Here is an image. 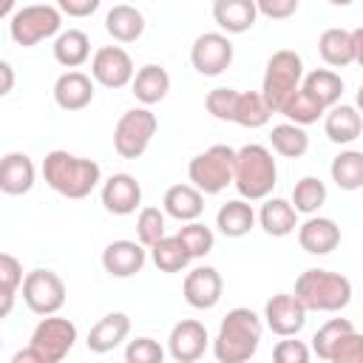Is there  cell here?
<instances>
[{"label":"cell","instance_id":"6da1fadb","mask_svg":"<svg viewBox=\"0 0 363 363\" xmlns=\"http://www.w3.org/2000/svg\"><path fill=\"white\" fill-rule=\"evenodd\" d=\"M45 184L65 199H85L102 182V167L88 156H74L68 150H51L43 159Z\"/></svg>","mask_w":363,"mask_h":363},{"label":"cell","instance_id":"7a4b0ae2","mask_svg":"<svg viewBox=\"0 0 363 363\" xmlns=\"http://www.w3.org/2000/svg\"><path fill=\"white\" fill-rule=\"evenodd\" d=\"M264 320L247 309L235 306L221 318V326L213 337V354L218 363H247L261 343Z\"/></svg>","mask_w":363,"mask_h":363},{"label":"cell","instance_id":"3957f363","mask_svg":"<svg viewBox=\"0 0 363 363\" xmlns=\"http://www.w3.org/2000/svg\"><path fill=\"white\" fill-rule=\"evenodd\" d=\"M278 182V167L272 153L264 145H244L235 150V190L244 201H264L269 199L272 187Z\"/></svg>","mask_w":363,"mask_h":363},{"label":"cell","instance_id":"277c9868","mask_svg":"<svg viewBox=\"0 0 363 363\" xmlns=\"http://www.w3.org/2000/svg\"><path fill=\"white\" fill-rule=\"evenodd\" d=\"M295 298L306 312H340L352 301V281L332 269H306L295 281Z\"/></svg>","mask_w":363,"mask_h":363},{"label":"cell","instance_id":"5b68a950","mask_svg":"<svg viewBox=\"0 0 363 363\" xmlns=\"http://www.w3.org/2000/svg\"><path fill=\"white\" fill-rule=\"evenodd\" d=\"M303 85V60L301 54L281 48L267 60V71H264V85H261V96L269 105L272 113H281V108L286 105V99L301 91Z\"/></svg>","mask_w":363,"mask_h":363},{"label":"cell","instance_id":"8992f818","mask_svg":"<svg viewBox=\"0 0 363 363\" xmlns=\"http://www.w3.org/2000/svg\"><path fill=\"white\" fill-rule=\"evenodd\" d=\"M187 179L204 196L221 193L235 179V150L230 145H213L196 153L187 164Z\"/></svg>","mask_w":363,"mask_h":363},{"label":"cell","instance_id":"52a82bcc","mask_svg":"<svg viewBox=\"0 0 363 363\" xmlns=\"http://www.w3.org/2000/svg\"><path fill=\"white\" fill-rule=\"evenodd\" d=\"M62 11L57 6H48V3H34V6H23L11 14L9 20V34L17 45L23 48H31L48 37H60V26H62Z\"/></svg>","mask_w":363,"mask_h":363},{"label":"cell","instance_id":"ba28073f","mask_svg":"<svg viewBox=\"0 0 363 363\" xmlns=\"http://www.w3.org/2000/svg\"><path fill=\"white\" fill-rule=\"evenodd\" d=\"M159 119L150 108H130L119 116L116 128H113V150L122 159H139L147 147L150 139L156 136Z\"/></svg>","mask_w":363,"mask_h":363},{"label":"cell","instance_id":"9c48e42d","mask_svg":"<svg viewBox=\"0 0 363 363\" xmlns=\"http://www.w3.org/2000/svg\"><path fill=\"white\" fill-rule=\"evenodd\" d=\"M74 343H77V326L68 318L48 315L34 326L28 346L40 354L43 363H62L65 354L74 349Z\"/></svg>","mask_w":363,"mask_h":363},{"label":"cell","instance_id":"30bf717a","mask_svg":"<svg viewBox=\"0 0 363 363\" xmlns=\"http://www.w3.org/2000/svg\"><path fill=\"white\" fill-rule=\"evenodd\" d=\"M23 301L34 315H57L65 303V281L54 269H31L23 281Z\"/></svg>","mask_w":363,"mask_h":363},{"label":"cell","instance_id":"8fae6325","mask_svg":"<svg viewBox=\"0 0 363 363\" xmlns=\"http://www.w3.org/2000/svg\"><path fill=\"white\" fill-rule=\"evenodd\" d=\"M91 77L94 82H99L102 88H111V91H119L125 85L133 82L136 71H133V60L125 48L119 45H102L94 51L91 57Z\"/></svg>","mask_w":363,"mask_h":363},{"label":"cell","instance_id":"7c38bea8","mask_svg":"<svg viewBox=\"0 0 363 363\" xmlns=\"http://www.w3.org/2000/svg\"><path fill=\"white\" fill-rule=\"evenodd\" d=\"M190 62L201 77H218L230 68L233 62V43L227 34L207 31L199 34L193 48H190Z\"/></svg>","mask_w":363,"mask_h":363},{"label":"cell","instance_id":"4fadbf2b","mask_svg":"<svg viewBox=\"0 0 363 363\" xmlns=\"http://www.w3.org/2000/svg\"><path fill=\"white\" fill-rule=\"evenodd\" d=\"M264 323L278 337H295L306 326V306L295 298V292H278L264 306Z\"/></svg>","mask_w":363,"mask_h":363},{"label":"cell","instance_id":"5bb4252c","mask_svg":"<svg viewBox=\"0 0 363 363\" xmlns=\"http://www.w3.org/2000/svg\"><path fill=\"white\" fill-rule=\"evenodd\" d=\"M210 346V335L204 329V323L187 318V320H179L173 329H170V337H167V352L176 363H196Z\"/></svg>","mask_w":363,"mask_h":363},{"label":"cell","instance_id":"9a60e30c","mask_svg":"<svg viewBox=\"0 0 363 363\" xmlns=\"http://www.w3.org/2000/svg\"><path fill=\"white\" fill-rule=\"evenodd\" d=\"M99 199L111 216H130L142 204V184L130 173H113L102 182Z\"/></svg>","mask_w":363,"mask_h":363},{"label":"cell","instance_id":"2e32d148","mask_svg":"<svg viewBox=\"0 0 363 363\" xmlns=\"http://www.w3.org/2000/svg\"><path fill=\"white\" fill-rule=\"evenodd\" d=\"M184 301L193 306V309H213L218 301H221V292H224V278L216 267H196L184 275Z\"/></svg>","mask_w":363,"mask_h":363},{"label":"cell","instance_id":"e0dca14e","mask_svg":"<svg viewBox=\"0 0 363 363\" xmlns=\"http://www.w3.org/2000/svg\"><path fill=\"white\" fill-rule=\"evenodd\" d=\"M145 261H147V250L139 241L119 238L102 250V267L113 278H133L136 272H142Z\"/></svg>","mask_w":363,"mask_h":363},{"label":"cell","instance_id":"ac0fdd59","mask_svg":"<svg viewBox=\"0 0 363 363\" xmlns=\"http://www.w3.org/2000/svg\"><path fill=\"white\" fill-rule=\"evenodd\" d=\"M298 244L309 255H329L340 244V227L332 218L323 216H309L298 227Z\"/></svg>","mask_w":363,"mask_h":363},{"label":"cell","instance_id":"d6986e66","mask_svg":"<svg viewBox=\"0 0 363 363\" xmlns=\"http://www.w3.org/2000/svg\"><path fill=\"white\" fill-rule=\"evenodd\" d=\"M54 102L62 111H82L94 102V77L82 71H65L54 82Z\"/></svg>","mask_w":363,"mask_h":363},{"label":"cell","instance_id":"ffe728a7","mask_svg":"<svg viewBox=\"0 0 363 363\" xmlns=\"http://www.w3.org/2000/svg\"><path fill=\"white\" fill-rule=\"evenodd\" d=\"M130 335V318L125 312H108L105 318H99L91 332H88V349L94 354H108L113 352L125 337Z\"/></svg>","mask_w":363,"mask_h":363},{"label":"cell","instance_id":"44dd1931","mask_svg":"<svg viewBox=\"0 0 363 363\" xmlns=\"http://www.w3.org/2000/svg\"><path fill=\"white\" fill-rule=\"evenodd\" d=\"M37 170L31 156L26 153H6L0 162V190L6 196H23L34 187Z\"/></svg>","mask_w":363,"mask_h":363},{"label":"cell","instance_id":"7402d4cb","mask_svg":"<svg viewBox=\"0 0 363 363\" xmlns=\"http://www.w3.org/2000/svg\"><path fill=\"white\" fill-rule=\"evenodd\" d=\"M258 6L255 0H216L213 3V20L227 34H244L255 26Z\"/></svg>","mask_w":363,"mask_h":363},{"label":"cell","instance_id":"603a6c76","mask_svg":"<svg viewBox=\"0 0 363 363\" xmlns=\"http://www.w3.org/2000/svg\"><path fill=\"white\" fill-rule=\"evenodd\" d=\"M162 204H164V213L170 218L190 224L204 213V193L196 190L193 184H173V187H167Z\"/></svg>","mask_w":363,"mask_h":363},{"label":"cell","instance_id":"cb8c5ba5","mask_svg":"<svg viewBox=\"0 0 363 363\" xmlns=\"http://www.w3.org/2000/svg\"><path fill=\"white\" fill-rule=\"evenodd\" d=\"M323 130L329 136V142L335 145H349L360 136L363 130V116L357 113L354 105H335L326 111L323 116Z\"/></svg>","mask_w":363,"mask_h":363},{"label":"cell","instance_id":"d4e9b609","mask_svg":"<svg viewBox=\"0 0 363 363\" xmlns=\"http://www.w3.org/2000/svg\"><path fill=\"white\" fill-rule=\"evenodd\" d=\"M258 221H261L264 233L272 235V238H284V235H289L301 227L298 224V210L286 199H267L258 210Z\"/></svg>","mask_w":363,"mask_h":363},{"label":"cell","instance_id":"484cf974","mask_svg":"<svg viewBox=\"0 0 363 363\" xmlns=\"http://www.w3.org/2000/svg\"><path fill=\"white\" fill-rule=\"evenodd\" d=\"M105 31L116 40V43H133L142 37L145 31V17L136 6L128 3H116L113 9H108L105 14Z\"/></svg>","mask_w":363,"mask_h":363},{"label":"cell","instance_id":"4316f807","mask_svg":"<svg viewBox=\"0 0 363 363\" xmlns=\"http://www.w3.org/2000/svg\"><path fill=\"white\" fill-rule=\"evenodd\" d=\"M130 91H133V96L147 108V105H156V102H162L164 96H167V91H170V74L162 68V65H142L139 71H136V77H133V82H130Z\"/></svg>","mask_w":363,"mask_h":363},{"label":"cell","instance_id":"83f0119b","mask_svg":"<svg viewBox=\"0 0 363 363\" xmlns=\"http://www.w3.org/2000/svg\"><path fill=\"white\" fill-rule=\"evenodd\" d=\"M216 227L227 238L247 235L255 227V210H252V204L244 201V199H233V201L221 204L218 213H216Z\"/></svg>","mask_w":363,"mask_h":363},{"label":"cell","instance_id":"f1b7e54d","mask_svg":"<svg viewBox=\"0 0 363 363\" xmlns=\"http://www.w3.org/2000/svg\"><path fill=\"white\" fill-rule=\"evenodd\" d=\"M318 54L332 68L352 65L354 62V34L346 28H326L318 40Z\"/></svg>","mask_w":363,"mask_h":363},{"label":"cell","instance_id":"f546056e","mask_svg":"<svg viewBox=\"0 0 363 363\" xmlns=\"http://www.w3.org/2000/svg\"><path fill=\"white\" fill-rule=\"evenodd\" d=\"M323 111L335 108L340 102L343 94V79L332 71V68H315L309 74H303V85H301Z\"/></svg>","mask_w":363,"mask_h":363},{"label":"cell","instance_id":"4dcf8cb0","mask_svg":"<svg viewBox=\"0 0 363 363\" xmlns=\"http://www.w3.org/2000/svg\"><path fill=\"white\" fill-rule=\"evenodd\" d=\"M51 48H54V60H57L62 68H71V71H77V68L91 57V40H88V34L79 31V28L62 31V34L54 40Z\"/></svg>","mask_w":363,"mask_h":363},{"label":"cell","instance_id":"1f68e13d","mask_svg":"<svg viewBox=\"0 0 363 363\" xmlns=\"http://www.w3.org/2000/svg\"><path fill=\"white\" fill-rule=\"evenodd\" d=\"M332 182L340 190H360L363 187V150H340L329 164Z\"/></svg>","mask_w":363,"mask_h":363},{"label":"cell","instance_id":"d6a6232c","mask_svg":"<svg viewBox=\"0 0 363 363\" xmlns=\"http://www.w3.org/2000/svg\"><path fill=\"white\" fill-rule=\"evenodd\" d=\"M269 145H272V150H275L278 156H284V159H298V156H303V153L309 150V136H306L303 128H298V125H292V122H281V125L272 128Z\"/></svg>","mask_w":363,"mask_h":363},{"label":"cell","instance_id":"836d02e7","mask_svg":"<svg viewBox=\"0 0 363 363\" xmlns=\"http://www.w3.org/2000/svg\"><path fill=\"white\" fill-rule=\"evenodd\" d=\"M326 204V184L318 176H303L292 187V207L303 216H315Z\"/></svg>","mask_w":363,"mask_h":363},{"label":"cell","instance_id":"e575fe53","mask_svg":"<svg viewBox=\"0 0 363 363\" xmlns=\"http://www.w3.org/2000/svg\"><path fill=\"white\" fill-rule=\"evenodd\" d=\"M150 258H153L156 269H162V272H182L193 261L190 252L184 250V244L176 235H167L156 247H150Z\"/></svg>","mask_w":363,"mask_h":363},{"label":"cell","instance_id":"d590c367","mask_svg":"<svg viewBox=\"0 0 363 363\" xmlns=\"http://www.w3.org/2000/svg\"><path fill=\"white\" fill-rule=\"evenodd\" d=\"M269 116H272V111L264 102L261 91H244L238 96V108H235V119L233 122L241 125V128H264L269 122Z\"/></svg>","mask_w":363,"mask_h":363},{"label":"cell","instance_id":"8d00e7d4","mask_svg":"<svg viewBox=\"0 0 363 363\" xmlns=\"http://www.w3.org/2000/svg\"><path fill=\"white\" fill-rule=\"evenodd\" d=\"M23 264L11 255V252H3L0 255V315H9L11 312V303H14V295H17V286H23Z\"/></svg>","mask_w":363,"mask_h":363},{"label":"cell","instance_id":"74e56055","mask_svg":"<svg viewBox=\"0 0 363 363\" xmlns=\"http://www.w3.org/2000/svg\"><path fill=\"white\" fill-rule=\"evenodd\" d=\"M281 113L292 122V125H298V128H306V125H312V122H318L326 111L301 88V91H295L289 99H286V105L281 108Z\"/></svg>","mask_w":363,"mask_h":363},{"label":"cell","instance_id":"f35d334b","mask_svg":"<svg viewBox=\"0 0 363 363\" xmlns=\"http://www.w3.org/2000/svg\"><path fill=\"white\" fill-rule=\"evenodd\" d=\"M162 238H167L164 235V213L159 207H142L139 216H136V241L145 250H150Z\"/></svg>","mask_w":363,"mask_h":363},{"label":"cell","instance_id":"ab89813d","mask_svg":"<svg viewBox=\"0 0 363 363\" xmlns=\"http://www.w3.org/2000/svg\"><path fill=\"white\" fill-rule=\"evenodd\" d=\"M176 238L184 244V250L190 252V258H204L213 250V244H216L213 230L207 224H201V221H190V224L179 227Z\"/></svg>","mask_w":363,"mask_h":363},{"label":"cell","instance_id":"60d3db41","mask_svg":"<svg viewBox=\"0 0 363 363\" xmlns=\"http://www.w3.org/2000/svg\"><path fill=\"white\" fill-rule=\"evenodd\" d=\"M352 329H354V326H352L349 318H329V320L315 332V337H312V352H315L320 360H329L335 343H337L346 332H352Z\"/></svg>","mask_w":363,"mask_h":363},{"label":"cell","instance_id":"b9f144b4","mask_svg":"<svg viewBox=\"0 0 363 363\" xmlns=\"http://www.w3.org/2000/svg\"><path fill=\"white\" fill-rule=\"evenodd\" d=\"M238 96H241V91H235V88H213V91L207 94L204 105H207V111H210L216 119L233 122V119H235V108H238Z\"/></svg>","mask_w":363,"mask_h":363},{"label":"cell","instance_id":"7bdbcfd3","mask_svg":"<svg viewBox=\"0 0 363 363\" xmlns=\"http://www.w3.org/2000/svg\"><path fill=\"white\" fill-rule=\"evenodd\" d=\"M125 363H164V349L153 337H136L125 346Z\"/></svg>","mask_w":363,"mask_h":363},{"label":"cell","instance_id":"ee69618b","mask_svg":"<svg viewBox=\"0 0 363 363\" xmlns=\"http://www.w3.org/2000/svg\"><path fill=\"white\" fill-rule=\"evenodd\" d=\"M329 363H363V335L357 329L346 332L335 343V349L329 354Z\"/></svg>","mask_w":363,"mask_h":363},{"label":"cell","instance_id":"f6af8a7d","mask_svg":"<svg viewBox=\"0 0 363 363\" xmlns=\"http://www.w3.org/2000/svg\"><path fill=\"white\" fill-rule=\"evenodd\" d=\"M312 349L298 337H281L272 349V363H309Z\"/></svg>","mask_w":363,"mask_h":363},{"label":"cell","instance_id":"bcb514c9","mask_svg":"<svg viewBox=\"0 0 363 363\" xmlns=\"http://www.w3.org/2000/svg\"><path fill=\"white\" fill-rule=\"evenodd\" d=\"M258 14L269 17V20H286L298 11V0H258Z\"/></svg>","mask_w":363,"mask_h":363},{"label":"cell","instance_id":"7dc6e473","mask_svg":"<svg viewBox=\"0 0 363 363\" xmlns=\"http://www.w3.org/2000/svg\"><path fill=\"white\" fill-rule=\"evenodd\" d=\"M57 9L68 17H91L99 9V0H60Z\"/></svg>","mask_w":363,"mask_h":363},{"label":"cell","instance_id":"c3c4849f","mask_svg":"<svg viewBox=\"0 0 363 363\" xmlns=\"http://www.w3.org/2000/svg\"><path fill=\"white\" fill-rule=\"evenodd\" d=\"M11 363H43V360H40V354L31 346H26V349H17L11 354Z\"/></svg>","mask_w":363,"mask_h":363},{"label":"cell","instance_id":"681fc988","mask_svg":"<svg viewBox=\"0 0 363 363\" xmlns=\"http://www.w3.org/2000/svg\"><path fill=\"white\" fill-rule=\"evenodd\" d=\"M0 74H3V85H0V94H9L11 91V85H14V71H11V65L3 60L0 62Z\"/></svg>","mask_w":363,"mask_h":363},{"label":"cell","instance_id":"f907efd6","mask_svg":"<svg viewBox=\"0 0 363 363\" xmlns=\"http://www.w3.org/2000/svg\"><path fill=\"white\" fill-rule=\"evenodd\" d=\"M354 62L363 68V28H354Z\"/></svg>","mask_w":363,"mask_h":363},{"label":"cell","instance_id":"816d5d0a","mask_svg":"<svg viewBox=\"0 0 363 363\" xmlns=\"http://www.w3.org/2000/svg\"><path fill=\"white\" fill-rule=\"evenodd\" d=\"M354 108H357V113L363 116V85L357 88V105H354Z\"/></svg>","mask_w":363,"mask_h":363}]
</instances>
